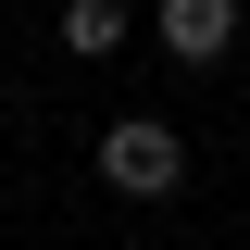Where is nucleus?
Segmentation results:
<instances>
[{"mask_svg": "<svg viewBox=\"0 0 250 250\" xmlns=\"http://www.w3.org/2000/svg\"><path fill=\"white\" fill-rule=\"evenodd\" d=\"M163 50L175 62H225L238 50V0H163Z\"/></svg>", "mask_w": 250, "mask_h": 250, "instance_id": "2", "label": "nucleus"}, {"mask_svg": "<svg viewBox=\"0 0 250 250\" xmlns=\"http://www.w3.org/2000/svg\"><path fill=\"white\" fill-rule=\"evenodd\" d=\"M62 50H75V62L125 50V0H62Z\"/></svg>", "mask_w": 250, "mask_h": 250, "instance_id": "3", "label": "nucleus"}, {"mask_svg": "<svg viewBox=\"0 0 250 250\" xmlns=\"http://www.w3.org/2000/svg\"><path fill=\"white\" fill-rule=\"evenodd\" d=\"M100 175H113L125 200H175V175H188V150H175V125H163V113H125L113 138H100Z\"/></svg>", "mask_w": 250, "mask_h": 250, "instance_id": "1", "label": "nucleus"}]
</instances>
